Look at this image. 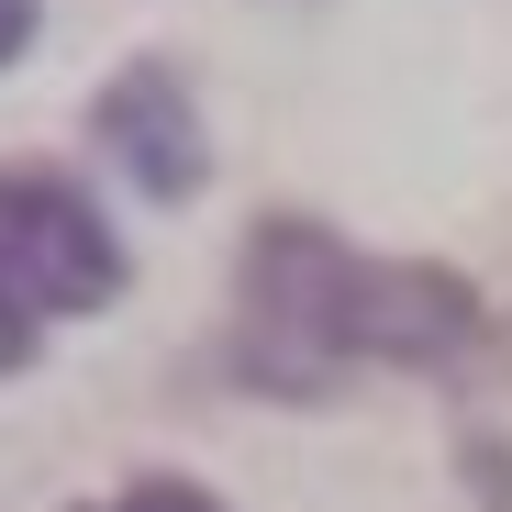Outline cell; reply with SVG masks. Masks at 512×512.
Instances as JSON below:
<instances>
[{
    "label": "cell",
    "instance_id": "6da1fadb",
    "mask_svg": "<svg viewBox=\"0 0 512 512\" xmlns=\"http://www.w3.org/2000/svg\"><path fill=\"white\" fill-rule=\"evenodd\" d=\"M501 357V323L490 301L435 268V256H368L334 223L268 212L245 234V279H234V334H223V368L256 401H323L346 390V368H479Z\"/></svg>",
    "mask_w": 512,
    "mask_h": 512
},
{
    "label": "cell",
    "instance_id": "7a4b0ae2",
    "mask_svg": "<svg viewBox=\"0 0 512 512\" xmlns=\"http://www.w3.org/2000/svg\"><path fill=\"white\" fill-rule=\"evenodd\" d=\"M123 290V245L101 223V201L67 167H0V379H12L56 323L101 312Z\"/></svg>",
    "mask_w": 512,
    "mask_h": 512
},
{
    "label": "cell",
    "instance_id": "3957f363",
    "mask_svg": "<svg viewBox=\"0 0 512 512\" xmlns=\"http://www.w3.org/2000/svg\"><path fill=\"white\" fill-rule=\"evenodd\" d=\"M90 123H101V156L123 167L145 201H201V179H212V134H201L190 78L167 67V56L112 67V78H101V101H90Z\"/></svg>",
    "mask_w": 512,
    "mask_h": 512
},
{
    "label": "cell",
    "instance_id": "277c9868",
    "mask_svg": "<svg viewBox=\"0 0 512 512\" xmlns=\"http://www.w3.org/2000/svg\"><path fill=\"white\" fill-rule=\"evenodd\" d=\"M67 512H223L201 479H179V468H134L123 490H101V501H67Z\"/></svg>",
    "mask_w": 512,
    "mask_h": 512
},
{
    "label": "cell",
    "instance_id": "5b68a950",
    "mask_svg": "<svg viewBox=\"0 0 512 512\" xmlns=\"http://www.w3.org/2000/svg\"><path fill=\"white\" fill-rule=\"evenodd\" d=\"M23 45H34V0H0V67H12Z\"/></svg>",
    "mask_w": 512,
    "mask_h": 512
}]
</instances>
